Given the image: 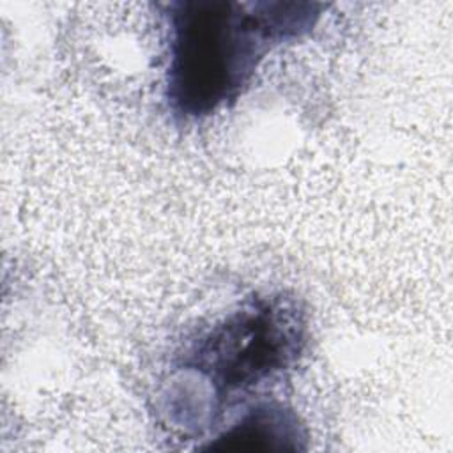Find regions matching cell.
<instances>
[{
	"label": "cell",
	"instance_id": "cell-2",
	"mask_svg": "<svg viewBox=\"0 0 453 453\" xmlns=\"http://www.w3.org/2000/svg\"><path fill=\"white\" fill-rule=\"evenodd\" d=\"M166 34L165 103L177 122L191 124L232 106L262 62L308 35L324 4L172 0L156 5Z\"/></svg>",
	"mask_w": 453,
	"mask_h": 453
},
{
	"label": "cell",
	"instance_id": "cell-1",
	"mask_svg": "<svg viewBox=\"0 0 453 453\" xmlns=\"http://www.w3.org/2000/svg\"><path fill=\"white\" fill-rule=\"evenodd\" d=\"M308 336V313L297 296L251 294L182 343L157 409L184 435L214 432L242 396L299 365Z\"/></svg>",
	"mask_w": 453,
	"mask_h": 453
},
{
	"label": "cell",
	"instance_id": "cell-3",
	"mask_svg": "<svg viewBox=\"0 0 453 453\" xmlns=\"http://www.w3.org/2000/svg\"><path fill=\"white\" fill-rule=\"evenodd\" d=\"M209 449H301L306 430L299 416L281 402H258L212 434Z\"/></svg>",
	"mask_w": 453,
	"mask_h": 453
}]
</instances>
